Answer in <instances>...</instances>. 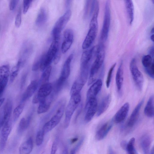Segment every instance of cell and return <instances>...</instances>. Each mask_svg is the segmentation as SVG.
Returning <instances> with one entry per match:
<instances>
[{"mask_svg": "<svg viewBox=\"0 0 154 154\" xmlns=\"http://www.w3.org/2000/svg\"><path fill=\"white\" fill-rule=\"evenodd\" d=\"M99 45V48L96 58L91 65L90 71L88 85H90L95 80L97 74L102 66L105 59V47L102 43Z\"/></svg>", "mask_w": 154, "mask_h": 154, "instance_id": "6da1fadb", "label": "cell"}, {"mask_svg": "<svg viewBox=\"0 0 154 154\" xmlns=\"http://www.w3.org/2000/svg\"><path fill=\"white\" fill-rule=\"evenodd\" d=\"M60 38H53L48 50L46 54L42 55L40 69L43 71L47 67L50 65L54 58L59 51Z\"/></svg>", "mask_w": 154, "mask_h": 154, "instance_id": "7a4b0ae2", "label": "cell"}, {"mask_svg": "<svg viewBox=\"0 0 154 154\" xmlns=\"http://www.w3.org/2000/svg\"><path fill=\"white\" fill-rule=\"evenodd\" d=\"M70 96L71 97L66 107L65 112L64 126L65 128H67L69 126L71 117L81 100L80 93Z\"/></svg>", "mask_w": 154, "mask_h": 154, "instance_id": "3957f363", "label": "cell"}, {"mask_svg": "<svg viewBox=\"0 0 154 154\" xmlns=\"http://www.w3.org/2000/svg\"><path fill=\"white\" fill-rule=\"evenodd\" d=\"M65 107V103L64 102L51 119L45 124L42 130L44 134L51 131L59 123L63 115Z\"/></svg>", "mask_w": 154, "mask_h": 154, "instance_id": "277c9868", "label": "cell"}, {"mask_svg": "<svg viewBox=\"0 0 154 154\" xmlns=\"http://www.w3.org/2000/svg\"><path fill=\"white\" fill-rule=\"evenodd\" d=\"M109 0L106 1L104 9L103 23L100 34V39L104 42L107 39L111 20L110 3Z\"/></svg>", "mask_w": 154, "mask_h": 154, "instance_id": "5b68a950", "label": "cell"}, {"mask_svg": "<svg viewBox=\"0 0 154 154\" xmlns=\"http://www.w3.org/2000/svg\"><path fill=\"white\" fill-rule=\"evenodd\" d=\"M130 69L135 84L137 89L142 90L144 82V78L142 73L138 69L135 59H133L130 64Z\"/></svg>", "mask_w": 154, "mask_h": 154, "instance_id": "8992f818", "label": "cell"}, {"mask_svg": "<svg viewBox=\"0 0 154 154\" xmlns=\"http://www.w3.org/2000/svg\"><path fill=\"white\" fill-rule=\"evenodd\" d=\"M39 88L32 100V102L34 104L39 103L47 98L51 94L53 91V85L48 82L42 85Z\"/></svg>", "mask_w": 154, "mask_h": 154, "instance_id": "52a82bcc", "label": "cell"}, {"mask_svg": "<svg viewBox=\"0 0 154 154\" xmlns=\"http://www.w3.org/2000/svg\"><path fill=\"white\" fill-rule=\"evenodd\" d=\"M71 15V11L68 9L61 17L56 22L52 30V33L54 37H60L61 31L65 27L69 20Z\"/></svg>", "mask_w": 154, "mask_h": 154, "instance_id": "ba28073f", "label": "cell"}, {"mask_svg": "<svg viewBox=\"0 0 154 154\" xmlns=\"http://www.w3.org/2000/svg\"><path fill=\"white\" fill-rule=\"evenodd\" d=\"M88 72L80 71L79 75L73 83L70 90V95L80 93L88 77Z\"/></svg>", "mask_w": 154, "mask_h": 154, "instance_id": "9c48e42d", "label": "cell"}, {"mask_svg": "<svg viewBox=\"0 0 154 154\" xmlns=\"http://www.w3.org/2000/svg\"><path fill=\"white\" fill-rule=\"evenodd\" d=\"M98 28V23H90L89 29L82 45L83 49H87L92 45L96 37Z\"/></svg>", "mask_w": 154, "mask_h": 154, "instance_id": "30bf717a", "label": "cell"}, {"mask_svg": "<svg viewBox=\"0 0 154 154\" xmlns=\"http://www.w3.org/2000/svg\"><path fill=\"white\" fill-rule=\"evenodd\" d=\"M98 103L97 98L86 100L85 106V120L86 122L91 121L97 112Z\"/></svg>", "mask_w": 154, "mask_h": 154, "instance_id": "8fae6325", "label": "cell"}, {"mask_svg": "<svg viewBox=\"0 0 154 154\" xmlns=\"http://www.w3.org/2000/svg\"><path fill=\"white\" fill-rule=\"evenodd\" d=\"M9 67L4 65L0 67V97L7 86L9 77Z\"/></svg>", "mask_w": 154, "mask_h": 154, "instance_id": "7c38bea8", "label": "cell"}, {"mask_svg": "<svg viewBox=\"0 0 154 154\" xmlns=\"http://www.w3.org/2000/svg\"><path fill=\"white\" fill-rule=\"evenodd\" d=\"M64 40L61 47V51L63 53H66L71 47L73 42L74 35L72 30L67 29L63 33Z\"/></svg>", "mask_w": 154, "mask_h": 154, "instance_id": "4fadbf2b", "label": "cell"}, {"mask_svg": "<svg viewBox=\"0 0 154 154\" xmlns=\"http://www.w3.org/2000/svg\"><path fill=\"white\" fill-rule=\"evenodd\" d=\"M142 63L146 73L151 78H154L153 58L149 54L144 55L142 59Z\"/></svg>", "mask_w": 154, "mask_h": 154, "instance_id": "5bb4252c", "label": "cell"}, {"mask_svg": "<svg viewBox=\"0 0 154 154\" xmlns=\"http://www.w3.org/2000/svg\"><path fill=\"white\" fill-rule=\"evenodd\" d=\"M102 82L100 79H97L90 86L87 94L86 100L97 98V96L100 92L102 86Z\"/></svg>", "mask_w": 154, "mask_h": 154, "instance_id": "9a60e30c", "label": "cell"}, {"mask_svg": "<svg viewBox=\"0 0 154 154\" xmlns=\"http://www.w3.org/2000/svg\"><path fill=\"white\" fill-rule=\"evenodd\" d=\"M12 109V102L10 100L8 99L4 106L3 114L0 119V127L3 126L5 125L10 122Z\"/></svg>", "mask_w": 154, "mask_h": 154, "instance_id": "2e32d148", "label": "cell"}, {"mask_svg": "<svg viewBox=\"0 0 154 154\" xmlns=\"http://www.w3.org/2000/svg\"><path fill=\"white\" fill-rule=\"evenodd\" d=\"M130 108L128 103L124 104L115 114L113 118L114 122L119 123L123 122L126 118Z\"/></svg>", "mask_w": 154, "mask_h": 154, "instance_id": "e0dca14e", "label": "cell"}, {"mask_svg": "<svg viewBox=\"0 0 154 154\" xmlns=\"http://www.w3.org/2000/svg\"><path fill=\"white\" fill-rule=\"evenodd\" d=\"M113 122L112 119L104 123L99 128L96 134V138L97 140H102L106 136L112 128Z\"/></svg>", "mask_w": 154, "mask_h": 154, "instance_id": "ac0fdd59", "label": "cell"}, {"mask_svg": "<svg viewBox=\"0 0 154 154\" xmlns=\"http://www.w3.org/2000/svg\"><path fill=\"white\" fill-rule=\"evenodd\" d=\"M143 102L144 100L143 99L137 105L132 111L127 123V125L128 127H133L136 123Z\"/></svg>", "mask_w": 154, "mask_h": 154, "instance_id": "d6986e66", "label": "cell"}, {"mask_svg": "<svg viewBox=\"0 0 154 154\" xmlns=\"http://www.w3.org/2000/svg\"><path fill=\"white\" fill-rule=\"evenodd\" d=\"M38 87V82L36 80L32 81L28 85L21 98V101L24 102L30 98L35 93Z\"/></svg>", "mask_w": 154, "mask_h": 154, "instance_id": "ffe728a7", "label": "cell"}, {"mask_svg": "<svg viewBox=\"0 0 154 154\" xmlns=\"http://www.w3.org/2000/svg\"><path fill=\"white\" fill-rule=\"evenodd\" d=\"M11 130V127L10 122L3 126L0 135V149L1 150H3L5 148Z\"/></svg>", "mask_w": 154, "mask_h": 154, "instance_id": "44dd1931", "label": "cell"}, {"mask_svg": "<svg viewBox=\"0 0 154 154\" xmlns=\"http://www.w3.org/2000/svg\"><path fill=\"white\" fill-rule=\"evenodd\" d=\"M53 94L52 93L47 98L42 100L39 103L37 112L38 114L47 112L49 109L53 98Z\"/></svg>", "mask_w": 154, "mask_h": 154, "instance_id": "7402d4cb", "label": "cell"}, {"mask_svg": "<svg viewBox=\"0 0 154 154\" xmlns=\"http://www.w3.org/2000/svg\"><path fill=\"white\" fill-rule=\"evenodd\" d=\"M111 98V96L109 94L103 98L97 106L96 112L97 116H100L107 109L110 103Z\"/></svg>", "mask_w": 154, "mask_h": 154, "instance_id": "603a6c76", "label": "cell"}, {"mask_svg": "<svg viewBox=\"0 0 154 154\" xmlns=\"http://www.w3.org/2000/svg\"><path fill=\"white\" fill-rule=\"evenodd\" d=\"M73 54H70L65 62L63 66L60 76L67 80L70 72V64L73 58Z\"/></svg>", "mask_w": 154, "mask_h": 154, "instance_id": "cb8c5ba5", "label": "cell"}, {"mask_svg": "<svg viewBox=\"0 0 154 154\" xmlns=\"http://www.w3.org/2000/svg\"><path fill=\"white\" fill-rule=\"evenodd\" d=\"M33 147V140L30 137L20 145L19 149L20 154H29Z\"/></svg>", "mask_w": 154, "mask_h": 154, "instance_id": "d4e9b609", "label": "cell"}, {"mask_svg": "<svg viewBox=\"0 0 154 154\" xmlns=\"http://www.w3.org/2000/svg\"><path fill=\"white\" fill-rule=\"evenodd\" d=\"M123 81V63L121 62L117 69L116 77V82L117 88L120 92L122 89Z\"/></svg>", "mask_w": 154, "mask_h": 154, "instance_id": "484cf974", "label": "cell"}, {"mask_svg": "<svg viewBox=\"0 0 154 154\" xmlns=\"http://www.w3.org/2000/svg\"><path fill=\"white\" fill-rule=\"evenodd\" d=\"M125 3L127 16L129 24H132L134 18V6L131 0H125Z\"/></svg>", "mask_w": 154, "mask_h": 154, "instance_id": "4316f807", "label": "cell"}, {"mask_svg": "<svg viewBox=\"0 0 154 154\" xmlns=\"http://www.w3.org/2000/svg\"><path fill=\"white\" fill-rule=\"evenodd\" d=\"M154 96L151 95L149 98L144 110L145 115L149 118L154 116Z\"/></svg>", "mask_w": 154, "mask_h": 154, "instance_id": "83f0119b", "label": "cell"}, {"mask_svg": "<svg viewBox=\"0 0 154 154\" xmlns=\"http://www.w3.org/2000/svg\"><path fill=\"white\" fill-rule=\"evenodd\" d=\"M151 143V138L149 135L145 134L141 137L140 144L143 154H149Z\"/></svg>", "mask_w": 154, "mask_h": 154, "instance_id": "f1b7e54d", "label": "cell"}, {"mask_svg": "<svg viewBox=\"0 0 154 154\" xmlns=\"http://www.w3.org/2000/svg\"><path fill=\"white\" fill-rule=\"evenodd\" d=\"M48 14L45 9L44 7L41 8L36 20V24L38 26L42 25L46 22Z\"/></svg>", "mask_w": 154, "mask_h": 154, "instance_id": "f546056e", "label": "cell"}, {"mask_svg": "<svg viewBox=\"0 0 154 154\" xmlns=\"http://www.w3.org/2000/svg\"><path fill=\"white\" fill-rule=\"evenodd\" d=\"M25 62L20 59L17 65L12 68L9 76V81L11 83L14 82L18 74L20 69L23 66Z\"/></svg>", "mask_w": 154, "mask_h": 154, "instance_id": "4dcf8cb0", "label": "cell"}, {"mask_svg": "<svg viewBox=\"0 0 154 154\" xmlns=\"http://www.w3.org/2000/svg\"><path fill=\"white\" fill-rule=\"evenodd\" d=\"M31 115L28 116L26 118H23L20 120L17 128V131L21 133L29 127L31 120Z\"/></svg>", "mask_w": 154, "mask_h": 154, "instance_id": "1f68e13d", "label": "cell"}, {"mask_svg": "<svg viewBox=\"0 0 154 154\" xmlns=\"http://www.w3.org/2000/svg\"><path fill=\"white\" fill-rule=\"evenodd\" d=\"M52 67L50 65L47 67L43 72L39 82L38 86L48 82L51 75Z\"/></svg>", "mask_w": 154, "mask_h": 154, "instance_id": "d6a6232c", "label": "cell"}, {"mask_svg": "<svg viewBox=\"0 0 154 154\" xmlns=\"http://www.w3.org/2000/svg\"><path fill=\"white\" fill-rule=\"evenodd\" d=\"M96 0L87 1L86 2L84 12V17H87L93 13Z\"/></svg>", "mask_w": 154, "mask_h": 154, "instance_id": "836d02e7", "label": "cell"}, {"mask_svg": "<svg viewBox=\"0 0 154 154\" xmlns=\"http://www.w3.org/2000/svg\"><path fill=\"white\" fill-rule=\"evenodd\" d=\"M66 80L60 76L53 85V93L54 94H57L61 91L63 87Z\"/></svg>", "mask_w": 154, "mask_h": 154, "instance_id": "e575fe53", "label": "cell"}, {"mask_svg": "<svg viewBox=\"0 0 154 154\" xmlns=\"http://www.w3.org/2000/svg\"><path fill=\"white\" fill-rule=\"evenodd\" d=\"M135 139L132 138L127 143L125 150L128 154H137L134 148Z\"/></svg>", "mask_w": 154, "mask_h": 154, "instance_id": "d590c367", "label": "cell"}, {"mask_svg": "<svg viewBox=\"0 0 154 154\" xmlns=\"http://www.w3.org/2000/svg\"><path fill=\"white\" fill-rule=\"evenodd\" d=\"M24 109V106L22 104H20L14 109L13 112V119L15 122L19 118Z\"/></svg>", "mask_w": 154, "mask_h": 154, "instance_id": "8d00e7d4", "label": "cell"}, {"mask_svg": "<svg viewBox=\"0 0 154 154\" xmlns=\"http://www.w3.org/2000/svg\"><path fill=\"white\" fill-rule=\"evenodd\" d=\"M116 63H115L110 68L107 75L106 81V85L107 88H109L111 82L112 73L116 66Z\"/></svg>", "mask_w": 154, "mask_h": 154, "instance_id": "74e56055", "label": "cell"}, {"mask_svg": "<svg viewBox=\"0 0 154 154\" xmlns=\"http://www.w3.org/2000/svg\"><path fill=\"white\" fill-rule=\"evenodd\" d=\"M44 134L42 130L38 132L36 137V143L38 146H40L42 143Z\"/></svg>", "mask_w": 154, "mask_h": 154, "instance_id": "f35d334b", "label": "cell"}, {"mask_svg": "<svg viewBox=\"0 0 154 154\" xmlns=\"http://www.w3.org/2000/svg\"><path fill=\"white\" fill-rule=\"evenodd\" d=\"M32 1L31 0H24L23 2V13L25 14L28 11Z\"/></svg>", "mask_w": 154, "mask_h": 154, "instance_id": "ab89813d", "label": "cell"}, {"mask_svg": "<svg viewBox=\"0 0 154 154\" xmlns=\"http://www.w3.org/2000/svg\"><path fill=\"white\" fill-rule=\"evenodd\" d=\"M41 60V56L38 57L34 62L32 67L33 71H36L40 69Z\"/></svg>", "mask_w": 154, "mask_h": 154, "instance_id": "60d3db41", "label": "cell"}, {"mask_svg": "<svg viewBox=\"0 0 154 154\" xmlns=\"http://www.w3.org/2000/svg\"><path fill=\"white\" fill-rule=\"evenodd\" d=\"M21 11L20 9L17 14L15 20V26L17 27H20L21 25Z\"/></svg>", "mask_w": 154, "mask_h": 154, "instance_id": "b9f144b4", "label": "cell"}, {"mask_svg": "<svg viewBox=\"0 0 154 154\" xmlns=\"http://www.w3.org/2000/svg\"><path fill=\"white\" fill-rule=\"evenodd\" d=\"M58 144V138L56 137L52 144L51 151V154H55L57 151Z\"/></svg>", "mask_w": 154, "mask_h": 154, "instance_id": "7bdbcfd3", "label": "cell"}, {"mask_svg": "<svg viewBox=\"0 0 154 154\" xmlns=\"http://www.w3.org/2000/svg\"><path fill=\"white\" fill-rule=\"evenodd\" d=\"M19 0H12L10 1L9 5V9L11 11H13L16 8L17 4Z\"/></svg>", "mask_w": 154, "mask_h": 154, "instance_id": "ee69618b", "label": "cell"}, {"mask_svg": "<svg viewBox=\"0 0 154 154\" xmlns=\"http://www.w3.org/2000/svg\"><path fill=\"white\" fill-rule=\"evenodd\" d=\"M60 58V51L57 52L55 55L54 59L53 61L55 64H56L59 62Z\"/></svg>", "mask_w": 154, "mask_h": 154, "instance_id": "f6af8a7d", "label": "cell"}, {"mask_svg": "<svg viewBox=\"0 0 154 154\" xmlns=\"http://www.w3.org/2000/svg\"><path fill=\"white\" fill-rule=\"evenodd\" d=\"M83 140L84 138H82L74 148L76 152L79 149L83 142Z\"/></svg>", "mask_w": 154, "mask_h": 154, "instance_id": "bcb514c9", "label": "cell"}, {"mask_svg": "<svg viewBox=\"0 0 154 154\" xmlns=\"http://www.w3.org/2000/svg\"><path fill=\"white\" fill-rule=\"evenodd\" d=\"M26 75H24L21 79V89L22 88L24 85V84L26 81Z\"/></svg>", "mask_w": 154, "mask_h": 154, "instance_id": "7dc6e473", "label": "cell"}, {"mask_svg": "<svg viewBox=\"0 0 154 154\" xmlns=\"http://www.w3.org/2000/svg\"><path fill=\"white\" fill-rule=\"evenodd\" d=\"M148 52L150 55L152 57L154 58V47L153 46L150 47L148 50Z\"/></svg>", "mask_w": 154, "mask_h": 154, "instance_id": "c3c4849f", "label": "cell"}, {"mask_svg": "<svg viewBox=\"0 0 154 154\" xmlns=\"http://www.w3.org/2000/svg\"><path fill=\"white\" fill-rule=\"evenodd\" d=\"M127 143V142L125 140L122 141L121 143V146L124 149H126Z\"/></svg>", "mask_w": 154, "mask_h": 154, "instance_id": "681fc988", "label": "cell"}, {"mask_svg": "<svg viewBox=\"0 0 154 154\" xmlns=\"http://www.w3.org/2000/svg\"><path fill=\"white\" fill-rule=\"evenodd\" d=\"M108 154H115L112 148L110 146H109L108 147Z\"/></svg>", "mask_w": 154, "mask_h": 154, "instance_id": "f907efd6", "label": "cell"}, {"mask_svg": "<svg viewBox=\"0 0 154 154\" xmlns=\"http://www.w3.org/2000/svg\"><path fill=\"white\" fill-rule=\"evenodd\" d=\"M62 154H68V148L65 147L63 149Z\"/></svg>", "mask_w": 154, "mask_h": 154, "instance_id": "816d5d0a", "label": "cell"}, {"mask_svg": "<svg viewBox=\"0 0 154 154\" xmlns=\"http://www.w3.org/2000/svg\"><path fill=\"white\" fill-rule=\"evenodd\" d=\"M77 140L78 138L76 137L72 139L71 141V143H74Z\"/></svg>", "mask_w": 154, "mask_h": 154, "instance_id": "f5cc1de1", "label": "cell"}, {"mask_svg": "<svg viewBox=\"0 0 154 154\" xmlns=\"http://www.w3.org/2000/svg\"><path fill=\"white\" fill-rule=\"evenodd\" d=\"M4 100L5 99L4 98L0 99V107L2 104Z\"/></svg>", "mask_w": 154, "mask_h": 154, "instance_id": "db71d44e", "label": "cell"}, {"mask_svg": "<svg viewBox=\"0 0 154 154\" xmlns=\"http://www.w3.org/2000/svg\"><path fill=\"white\" fill-rule=\"evenodd\" d=\"M76 151L75 149L73 148L70 151V154H75Z\"/></svg>", "mask_w": 154, "mask_h": 154, "instance_id": "11a10c76", "label": "cell"}, {"mask_svg": "<svg viewBox=\"0 0 154 154\" xmlns=\"http://www.w3.org/2000/svg\"><path fill=\"white\" fill-rule=\"evenodd\" d=\"M150 39L151 40L152 42H154V34H152L150 36Z\"/></svg>", "mask_w": 154, "mask_h": 154, "instance_id": "9f6ffc18", "label": "cell"}, {"mask_svg": "<svg viewBox=\"0 0 154 154\" xmlns=\"http://www.w3.org/2000/svg\"><path fill=\"white\" fill-rule=\"evenodd\" d=\"M150 154H154V148L153 147L152 148L150 152Z\"/></svg>", "mask_w": 154, "mask_h": 154, "instance_id": "6f0895ef", "label": "cell"}, {"mask_svg": "<svg viewBox=\"0 0 154 154\" xmlns=\"http://www.w3.org/2000/svg\"><path fill=\"white\" fill-rule=\"evenodd\" d=\"M151 32L152 33V34H153L154 33V29H153V27L151 30Z\"/></svg>", "mask_w": 154, "mask_h": 154, "instance_id": "680465c9", "label": "cell"}]
</instances>
